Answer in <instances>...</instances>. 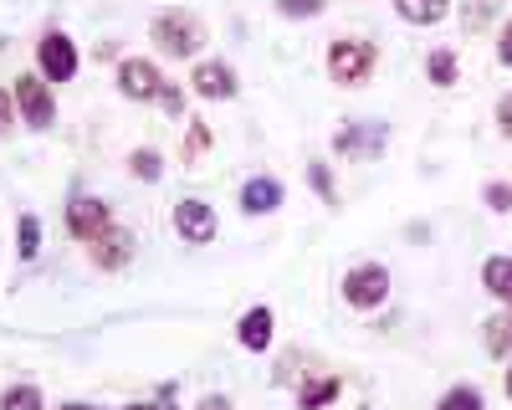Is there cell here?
Instances as JSON below:
<instances>
[{
	"instance_id": "cell-23",
	"label": "cell",
	"mask_w": 512,
	"mask_h": 410,
	"mask_svg": "<svg viewBox=\"0 0 512 410\" xmlns=\"http://www.w3.org/2000/svg\"><path fill=\"white\" fill-rule=\"evenodd\" d=\"M159 170H164V164H159L154 149H139V154H134V175H139V180H159Z\"/></svg>"
},
{
	"instance_id": "cell-34",
	"label": "cell",
	"mask_w": 512,
	"mask_h": 410,
	"mask_svg": "<svg viewBox=\"0 0 512 410\" xmlns=\"http://www.w3.org/2000/svg\"><path fill=\"white\" fill-rule=\"evenodd\" d=\"M62 410H88V405H62Z\"/></svg>"
},
{
	"instance_id": "cell-9",
	"label": "cell",
	"mask_w": 512,
	"mask_h": 410,
	"mask_svg": "<svg viewBox=\"0 0 512 410\" xmlns=\"http://www.w3.org/2000/svg\"><path fill=\"white\" fill-rule=\"evenodd\" d=\"M88 252H93V262L103 272H118L128 257H134V231H128V226H108L98 241H88Z\"/></svg>"
},
{
	"instance_id": "cell-18",
	"label": "cell",
	"mask_w": 512,
	"mask_h": 410,
	"mask_svg": "<svg viewBox=\"0 0 512 410\" xmlns=\"http://www.w3.org/2000/svg\"><path fill=\"white\" fill-rule=\"evenodd\" d=\"M436 410H482V395L472 390V385H456V390H446L441 395V405Z\"/></svg>"
},
{
	"instance_id": "cell-33",
	"label": "cell",
	"mask_w": 512,
	"mask_h": 410,
	"mask_svg": "<svg viewBox=\"0 0 512 410\" xmlns=\"http://www.w3.org/2000/svg\"><path fill=\"white\" fill-rule=\"evenodd\" d=\"M507 395H512V369H507Z\"/></svg>"
},
{
	"instance_id": "cell-11",
	"label": "cell",
	"mask_w": 512,
	"mask_h": 410,
	"mask_svg": "<svg viewBox=\"0 0 512 410\" xmlns=\"http://www.w3.org/2000/svg\"><path fill=\"white\" fill-rule=\"evenodd\" d=\"M241 205H246L251 216H272L277 205H282V185H277V180H246Z\"/></svg>"
},
{
	"instance_id": "cell-2",
	"label": "cell",
	"mask_w": 512,
	"mask_h": 410,
	"mask_svg": "<svg viewBox=\"0 0 512 410\" xmlns=\"http://www.w3.org/2000/svg\"><path fill=\"white\" fill-rule=\"evenodd\" d=\"M154 41L169 57H195L205 41V26L190 11H164V16H154Z\"/></svg>"
},
{
	"instance_id": "cell-26",
	"label": "cell",
	"mask_w": 512,
	"mask_h": 410,
	"mask_svg": "<svg viewBox=\"0 0 512 410\" xmlns=\"http://www.w3.org/2000/svg\"><path fill=\"white\" fill-rule=\"evenodd\" d=\"M205 144H210V129H205V123H195V129H190V144H185V159H195Z\"/></svg>"
},
{
	"instance_id": "cell-22",
	"label": "cell",
	"mask_w": 512,
	"mask_h": 410,
	"mask_svg": "<svg viewBox=\"0 0 512 410\" xmlns=\"http://www.w3.org/2000/svg\"><path fill=\"white\" fill-rule=\"evenodd\" d=\"M328 0H277V11L282 16H323Z\"/></svg>"
},
{
	"instance_id": "cell-12",
	"label": "cell",
	"mask_w": 512,
	"mask_h": 410,
	"mask_svg": "<svg viewBox=\"0 0 512 410\" xmlns=\"http://www.w3.org/2000/svg\"><path fill=\"white\" fill-rule=\"evenodd\" d=\"M236 339H241L246 349L262 354V349L272 344V308H251V313L241 318V328H236Z\"/></svg>"
},
{
	"instance_id": "cell-14",
	"label": "cell",
	"mask_w": 512,
	"mask_h": 410,
	"mask_svg": "<svg viewBox=\"0 0 512 410\" xmlns=\"http://www.w3.org/2000/svg\"><path fill=\"white\" fill-rule=\"evenodd\" d=\"M482 282H487V293H492V298L512 303V257H492V262L482 267Z\"/></svg>"
},
{
	"instance_id": "cell-28",
	"label": "cell",
	"mask_w": 512,
	"mask_h": 410,
	"mask_svg": "<svg viewBox=\"0 0 512 410\" xmlns=\"http://www.w3.org/2000/svg\"><path fill=\"white\" fill-rule=\"evenodd\" d=\"M497 57H502V67H512V21L502 26V41H497Z\"/></svg>"
},
{
	"instance_id": "cell-17",
	"label": "cell",
	"mask_w": 512,
	"mask_h": 410,
	"mask_svg": "<svg viewBox=\"0 0 512 410\" xmlns=\"http://www.w3.org/2000/svg\"><path fill=\"white\" fill-rule=\"evenodd\" d=\"M487 354H512V318L487 323Z\"/></svg>"
},
{
	"instance_id": "cell-8",
	"label": "cell",
	"mask_w": 512,
	"mask_h": 410,
	"mask_svg": "<svg viewBox=\"0 0 512 410\" xmlns=\"http://www.w3.org/2000/svg\"><path fill=\"white\" fill-rule=\"evenodd\" d=\"M36 67L47 72L52 82H67L72 72H77V47L62 36V31H52V36H41V47H36Z\"/></svg>"
},
{
	"instance_id": "cell-30",
	"label": "cell",
	"mask_w": 512,
	"mask_h": 410,
	"mask_svg": "<svg viewBox=\"0 0 512 410\" xmlns=\"http://www.w3.org/2000/svg\"><path fill=\"white\" fill-rule=\"evenodd\" d=\"M159 103H164L169 113H180V108H185V98H180V88H164V93H159Z\"/></svg>"
},
{
	"instance_id": "cell-5",
	"label": "cell",
	"mask_w": 512,
	"mask_h": 410,
	"mask_svg": "<svg viewBox=\"0 0 512 410\" xmlns=\"http://www.w3.org/2000/svg\"><path fill=\"white\" fill-rule=\"evenodd\" d=\"M118 93H123V98H134V103H149V98L164 93V77H159L154 62L128 57V62H118Z\"/></svg>"
},
{
	"instance_id": "cell-4",
	"label": "cell",
	"mask_w": 512,
	"mask_h": 410,
	"mask_svg": "<svg viewBox=\"0 0 512 410\" xmlns=\"http://www.w3.org/2000/svg\"><path fill=\"white\" fill-rule=\"evenodd\" d=\"M16 108L26 113V123H31V129H52L57 103H52V93H47V77H36V72L16 77Z\"/></svg>"
},
{
	"instance_id": "cell-29",
	"label": "cell",
	"mask_w": 512,
	"mask_h": 410,
	"mask_svg": "<svg viewBox=\"0 0 512 410\" xmlns=\"http://www.w3.org/2000/svg\"><path fill=\"white\" fill-rule=\"evenodd\" d=\"M497 129L512 139V98H502V108H497Z\"/></svg>"
},
{
	"instance_id": "cell-19",
	"label": "cell",
	"mask_w": 512,
	"mask_h": 410,
	"mask_svg": "<svg viewBox=\"0 0 512 410\" xmlns=\"http://www.w3.org/2000/svg\"><path fill=\"white\" fill-rule=\"evenodd\" d=\"M0 410H41V390L36 385H16V390H6Z\"/></svg>"
},
{
	"instance_id": "cell-24",
	"label": "cell",
	"mask_w": 512,
	"mask_h": 410,
	"mask_svg": "<svg viewBox=\"0 0 512 410\" xmlns=\"http://www.w3.org/2000/svg\"><path fill=\"white\" fill-rule=\"evenodd\" d=\"M482 195H487L492 211H512V185H487Z\"/></svg>"
},
{
	"instance_id": "cell-31",
	"label": "cell",
	"mask_w": 512,
	"mask_h": 410,
	"mask_svg": "<svg viewBox=\"0 0 512 410\" xmlns=\"http://www.w3.org/2000/svg\"><path fill=\"white\" fill-rule=\"evenodd\" d=\"M128 410H175L169 400H144V405H128Z\"/></svg>"
},
{
	"instance_id": "cell-16",
	"label": "cell",
	"mask_w": 512,
	"mask_h": 410,
	"mask_svg": "<svg viewBox=\"0 0 512 410\" xmlns=\"http://www.w3.org/2000/svg\"><path fill=\"white\" fill-rule=\"evenodd\" d=\"M338 395V375H323V380H313L308 390H303V410H318V405H328Z\"/></svg>"
},
{
	"instance_id": "cell-15",
	"label": "cell",
	"mask_w": 512,
	"mask_h": 410,
	"mask_svg": "<svg viewBox=\"0 0 512 410\" xmlns=\"http://www.w3.org/2000/svg\"><path fill=\"white\" fill-rule=\"evenodd\" d=\"M374 149H384V129H354L338 139V154H374Z\"/></svg>"
},
{
	"instance_id": "cell-20",
	"label": "cell",
	"mask_w": 512,
	"mask_h": 410,
	"mask_svg": "<svg viewBox=\"0 0 512 410\" xmlns=\"http://www.w3.org/2000/svg\"><path fill=\"white\" fill-rule=\"evenodd\" d=\"M431 82H436V88H451V82H456V57L446 47L431 52Z\"/></svg>"
},
{
	"instance_id": "cell-32",
	"label": "cell",
	"mask_w": 512,
	"mask_h": 410,
	"mask_svg": "<svg viewBox=\"0 0 512 410\" xmlns=\"http://www.w3.org/2000/svg\"><path fill=\"white\" fill-rule=\"evenodd\" d=\"M200 410H231V405H226L221 395H210V400H200Z\"/></svg>"
},
{
	"instance_id": "cell-25",
	"label": "cell",
	"mask_w": 512,
	"mask_h": 410,
	"mask_svg": "<svg viewBox=\"0 0 512 410\" xmlns=\"http://www.w3.org/2000/svg\"><path fill=\"white\" fill-rule=\"evenodd\" d=\"M313 185H318V195H323L328 205H338V195H333V180H328V164H313Z\"/></svg>"
},
{
	"instance_id": "cell-1",
	"label": "cell",
	"mask_w": 512,
	"mask_h": 410,
	"mask_svg": "<svg viewBox=\"0 0 512 410\" xmlns=\"http://www.w3.org/2000/svg\"><path fill=\"white\" fill-rule=\"evenodd\" d=\"M374 47L369 41H333L328 47V77L333 82H344V88H359V82H369V72H374Z\"/></svg>"
},
{
	"instance_id": "cell-6",
	"label": "cell",
	"mask_w": 512,
	"mask_h": 410,
	"mask_svg": "<svg viewBox=\"0 0 512 410\" xmlns=\"http://www.w3.org/2000/svg\"><path fill=\"white\" fill-rule=\"evenodd\" d=\"M175 231H180L185 246L216 241V205H205V200H180V205H175Z\"/></svg>"
},
{
	"instance_id": "cell-27",
	"label": "cell",
	"mask_w": 512,
	"mask_h": 410,
	"mask_svg": "<svg viewBox=\"0 0 512 410\" xmlns=\"http://www.w3.org/2000/svg\"><path fill=\"white\" fill-rule=\"evenodd\" d=\"M11 113H16V98H11L6 88H0V134L11 129Z\"/></svg>"
},
{
	"instance_id": "cell-10",
	"label": "cell",
	"mask_w": 512,
	"mask_h": 410,
	"mask_svg": "<svg viewBox=\"0 0 512 410\" xmlns=\"http://www.w3.org/2000/svg\"><path fill=\"white\" fill-rule=\"evenodd\" d=\"M190 82H195L200 98H236V72L226 62H200Z\"/></svg>"
},
{
	"instance_id": "cell-7",
	"label": "cell",
	"mask_w": 512,
	"mask_h": 410,
	"mask_svg": "<svg viewBox=\"0 0 512 410\" xmlns=\"http://www.w3.org/2000/svg\"><path fill=\"white\" fill-rule=\"evenodd\" d=\"M108 226H113V216H108V205H103V200L77 195V200L67 205V231H72L77 241H98Z\"/></svg>"
},
{
	"instance_id": "cell-21",
	"label": "cell",
	"mask_w": 512,
	"mask_h": 410,
	"mask_svg": "<svg viewBox=\"0 0 512 410\" xmlns=\"http://www.w3.org/2000/svg\"><path fill=\"white\" fill-rule=\"evenodd\" d=\"M16 252L21 257H36V246H41V226H36V216H21V226H16Z\"/></svg>"
},
{
	"instance_id": "cell-13",
	"label": "cell",
	"mask_w": 512,
	"mask_h": 410,
	"mask_svg": "<svg viewBox=\"0 0 512 410\" xmlns=\"http://www.w3.org/2000/svg\"><path fill=\"white\" fill-rule=\"evenodd\" d=\"M395 6H400V16L415 21V26H436V21L451 11V0H395Z\"/></svg>"
},
{
	"instance_id": "cell-3",
	"label": "cell",
	"mask_w": 512,
	"mask_h": 410,
	"mask_svg": "<svg viewBox=\"0 0 512 410\" xmlns=\"http://www.w3.org/2000/svg\"><path fill=\"white\" fill-rule=\"evenodd\" d=\"M384 298H390V272H384L379 262H364L344 277V303L349 308H379Z\"/></svg>"
}]
</instances>
